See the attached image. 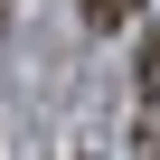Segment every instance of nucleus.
<instances>
[{"label": "nucleus", "instance_id": "obj_1", "mask_svg": "<svg viewBox=\"0 0 160 160\" xmlns=\"http://www.w3.org/2000/svg\"><path fill=\"white\" fill-rule=\"evenodd\" d=\"M141 104H151V160H160V28L141 38Z\"/></svg>", "mask_w": 160, "mask_h": 160}, {"label": "nucleus", "instance_id": "obj_2", "mask_svg": "<svg viewBox=\"0 0 160 160\" xmlns=\"http://www.w3.org/2000/svg\"><path fill=\"white\" fill-rule=\"evenodd\" d=\"M132 10H141V0H85V19H94V28H132Z\"/></svg>", "mask_w": 160, "mask_h": 160}]
</instances>
